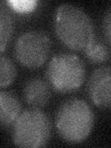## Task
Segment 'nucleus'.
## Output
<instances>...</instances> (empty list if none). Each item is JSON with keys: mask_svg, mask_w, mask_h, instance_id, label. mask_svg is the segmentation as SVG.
Returning <instances> with one entry per match:
<instances>
[{"mask_svg": "<svg viewBox=\"0 0 111 148\" xmlns=\"http://www.w3.org/2000/svg\"><path fill=\"white\" fill-rule=\"evenodd\" d=\"M55 31L69 49L84 50L95 38V26L89 15L78 6L62 4L55 15Z\"/></svg>", "mask_w": 111, "mask_h": 148, "instance_id": "obj_1", "label": "nucleus"}, {"mask_svg": "<svg viewBox=\"0 0 111 148\" xmlns=\"http://www.w3.org/2000/svg\"><path fill=\"white\" fill-rule=\"evenodd\" d=\"M56 128L65 142L80 143L90 136L95 126V114L82 99L64 101L56 114Z\"/></svg>", "mask_w": 111, "mask_h": 148, "instance_id": "obj_2", "label": "nucleus"}, {"mask_svg": "<svg viewBox=\"0 0 111 148\" xmlns=\"http://www.w3.org/2000/svg\"><path fill=\"white\" fill-rule=\"evenodd\" d=\"M50 137V119L37 108L22 111L11 126L12 142L18 147H44L48 143Z\"/></svg>", "mask_w": 111, "mask_h": 148, "instance_id": "obj_3", "label": "nucleus"}, {"mask_svg": "<svg viewBox=\"0 0 111 148\" xmlns=\"http://www.w3.org/2000/svg\"><path fill=\"white\" fill-rule=\"evenodd\" d=\"M46 79L55 91L71 92L78 90L85 80V65L79 56L60 53L54 56L46 69Z\"/></svg>", "mask_w": 111, "mask_h": 148, "instance_id": "obj_4", "label": "nucleus"}, {"mask_svg": "<svg viewBox=\"0 0 111 148\" xmlns=\"http://www.w3.org/2000/svg\"><path fill=\"white\" fill-rule=\"evenodd\" d=\"M50 49L48 34L43 31L34 30L20 35L14 46V55L22 66L37 69L46 61Z\"/></svg>", "mask_w": 111, "mask_h": 148, "instance_id": "obj_5", "label": "nucleus"}, {"mask_svg": "<svg viewBox=\"0 0 111 148\" xmlns=\"http://www.w3.org/2000/svg\"><path fill=\"white\" fill-rule=\"evenodd\" d=\"M87 90L92 102L100 108H110L111 97V69L104 66L96 69L91 74L87 83Z\"/></svg>", "mask_w": 111, "mask_h": 148, "instance_id": "obj_6", "label": "nucleus"}, {"mask_svg": "<svg viewBox=\"0 0 111 148\" xmlns=\"http://www.w3.org/2000/svg\"><path fill=\"white\" fill-rule=\"evenodd\" d=\"M51 96V86L47 81L42 78H32L26 82L23 87V98L32 108H44L49 103Z\"/></svg>", "mask_w": 111, "mask_h": 148, "instance_id": "obj_7", "label": "nucleus"}, {"mask_svg": "<svg viewBox=\"0 0 111 148\" xmlns=\"http://www.w3.org/2000/svg\"><path fill=\"white\" fill-rule=\"evenodd\" d=\"M21 103L11 92L0 91V128L11 127L21 113Z\"/></svg>", "mask_w": 111, "mask_h": 148, "instance_id": "obj_8", "label": "nucleus"}, {"mask_svg": "<svg viewBox=\"0 0 111 148\" xmlns=\"http://www.w3.org/2000/svg\"><path fill=\"white\" fill-rule=\"evenodd\" d=\"M14 32V18L7 3L0 2V53L7 48Z\"/></svg>", "mask_w": 111, "mask_h": 148, "instance_id": "obj_9", "label": "nucleus"}, {"mask_svg": "<svg viewBox=\"0 0 111 148\" xmlns=\"http://www.w3.org/2000/svg\"><path fill=\"white\" fill-rule=\"evenodd\" d=\"M83 51L86 58L92 63H104L108 61L110 58L108 45H106L96 36Z\"/></svg>", "mask_w": 111, "mask_h": 148, "instance_id": "obj_10", "label": "nucleus"}, {"mask_svg": "<svg viewBox=\"0 0 111 148\" xmlns=\"http://www.w3.org/2000/svg\"><path fill=\"white\" fill-rule=\"evenodd\" d=\"M17 68L7 56L0 55V87H7L15 81Z\"/></svg>", "mask_w": 111, "mask_h": 148, "instance_id": "obj_11", "label": "nucleus"}, {"mask_svg": "<svg viewBox=\"0 0 111 148\" xmlns=\"http://www.w3.org/2000/svg\"><path fill=\"white\" fill-rule=\"evenodd\" d=\"M7 4L9 8L18 12H28L32 10L38 3L36 1H8Z\"/></svg>", "mask_w": 111, "mask_h": 148, "instance_id": "obj_12", "label": "nucleus"}, {"mask_svg": "<svg viewBox=\"0 0 111 148\" xmlns=\"http://www.w3.org/2000/svg\"><path fill=\"white\" fill-rule=\"evenodd\" d=\"M111 9L110 8L106 10L104 18H103V32L106 41V44L110 45V32H111Z\"/></svg>", "mask_w": 111, "mask_h": 148, "instance_id": "obj_13", "label": "nucleus"}]
</instances>
